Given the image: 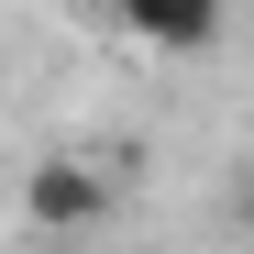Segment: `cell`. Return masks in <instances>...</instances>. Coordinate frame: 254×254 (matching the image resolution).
Here are the masks:
<instances>
[{"mask_svg": "<svg viewBox=\"0 0 254 254\" xmlns=\"http://www.w3.org/2000/svg\"><path fill=\"white\" fill-rule=\"evenodd\" d=\"M100 177H89V166H45V177H33V221H100Z\"/></svg>", "mask_w": 254, "mask_h": 254, "instance_id": "6da1fadb", "label": "cell"}]
</instances>
